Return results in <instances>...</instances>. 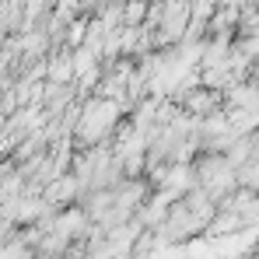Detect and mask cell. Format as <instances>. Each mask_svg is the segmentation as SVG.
<instances>
[{"instance_id":"2","label":"cell","mask_w":259,"mask_h":259,"mask_svg":"<svg viewBox=\"0 0 259 259\" xmlns=\"http://www.w3.org/2000/svg\"><path fill=\"white\" fill-rule=\"evenodd\" d=\"M175 109H182L186 116L193 119H214V116H224V91L203 84H186L179 95H175Z\"/></svg>"},{"instance_id":"1","label":"cell","mask_w":259,"mask_h":259,"mask_svg":"<svg viewBox=\"0 0 259 259\" xmlns=\"http://www.w3.org/2000/svg\"><path fill=\"white\" fill-rule=\"evenodd\" d=\"M123 123V105L112 102V98H102V102H91L77 126V140L84 147H102V140H109Z\"/></svg>"}]
</instances>
